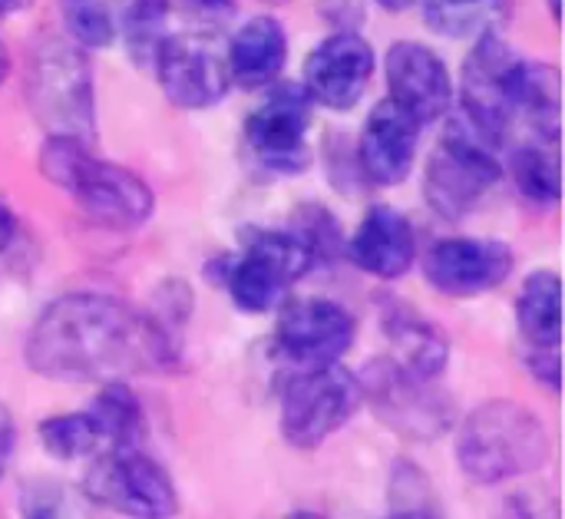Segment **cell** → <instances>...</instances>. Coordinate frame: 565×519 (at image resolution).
I'll use <instances>...</instances> for the list:
<instances>
[{
    "label": "cell",
    "instance_id": "cell-1",
    "mask_svg": "<svg viewBox=\"0 0 565 519\" xmlns=\"http://www.w3.org/2000/svg\"><path fill=\"white\" fill-rule=\"evenodd\" d=\"M172 361L169 325L106 295H66L26 335V364L50 381L109 384L126 374L169 371Z\"/></svg>",
    "mask_w": 565,
    "mask_h": 519
},
{
    "label": "cell",
    "instance_id": "cell-2",
    "mask_svg": "<svg viewBox=\"0 0 565 519\" xmlns=\"http://www.w3.org/2000/svg\"><path fill=\"white\" fill-rule=\"evenodd\" d=\"M40 172L76 205L109 229H139L152 215V189L129 169L103 162L89 152L86 139L50 136L40 152Z\"/></svg>",
    "mask_w": 565,
    "mask_h": 519
},
{
    "label": "cell",
    "instance_id": "cell-3",
    "mask_svg": "<svg viewBox=\"0 0 565 519\" xmlns=\"http://www.w3.org/2000/svg\"><path fill=\"white\" fill-rule=\"evenodd\" d=\"M550 457L543 421L516 401L477 407L457 434V460L477 484H503L533 474Z\"/></svg>",
    "mask_w": 565,
    "mask_h": 519
},
{
    "label": "cell",
    "instance_id": "cell-4",
    "mask_svg": "<svg viewBox=\"0 0 565 519\" xmlns=\"http://www.w3.org/2000/svg\"><path fill=\"white\" fill-rule=\"evenodd\" d=\"M26 99L33 116L50 136H93V73L79 43L63 36H43L30 50Z\"/></svg>",
    "mask_w": 565,
    "mask_h": 519
},
{
    "label": "cell",
    "instance_id": "cell-5",
    "mask_svg": "<svg viewBox=\"0 0 565 519\" xmlns=\"http://www.w3.org/2000/svg\"><path fill=\"white\" fill-rule=\"evenodd\" d=\"M497 146L487 133H480L463 113L450 119L437 152L427 162L424 192L437 215L457 222L463 219L500 179Z\"/></svg>",
    "mask_w": 565,
    "mask_h": 519
},
{
    "label": "cell",
    "instance_id": "cell-6",
    "mask_svg": "<svg viewBox=\"0 0 565 519\" xmlns=\"http://www.w3.org/2000/svg\"><path fill=\"white\" fill-rule=\"evenodd\" d=\"M315 262V248L295 229H248L245 252L235 262H225V285L242 311L262 315L271 311Z\"/></svg>",
    "mask_w": 565,
    "mask_h": 519
},
{
    "label": "cell",
    "instance_id": "cell-7",
    "mask_svg": "<svg viewBox=\"0 0 565 519\" xmlns=\"http://www.w3.org/2000/svg\"><path fill=\"white\" fill-rule=\"evenodd\" d=\"M364 401L361 381L341 364L301 368L281 391V434L298 451L321 447Z\"/></svg>",
    "mask_w": 565,
    "mask_h": 519
},
{
    "label": "cell",
    "instance_id": "cell-8",
    "mask_svg": "<svg viewBox=\"0 0 565 519\" xmlns=\"http://www.w3.org/2000/svg\"><path fill=\"white\" fill-rule=\"evenodd\" d=\"M83 490L103 510H113L129 519H172L179 513V494L169 474L132 447H113L93 457Z\"/></svg>",
    "mask_w": 565,
    "mask_h": 519
},
{
    "label": "cell",
    "instance_id": "cell-9",
    "mask_svg": "<svg viewBox=\"0 0 565 519\" xmlns=\"http://www.w3.org/2000/svg\"><path fill=\"white\" fill-rule=\"evenodd\" d=\"M523 56L497 33H480L460 73L463 116L493 142L507 136L516 119V83Z\"/></svg>",
    "mask_w": 565,
    "mask_h": 519
},
{
    "label": "cell",
    "instance_id": "cell-10",
    "mask_svg": "<svg viewBox=\"0 0 565 519\" xmlns=\"http://www.w3.org/2000/svg\"><path fill=\"white\" fill-rule=\"evenodd\" d=\"M152 66L159 73V86L169 96V103L182 109L215 106L232 83L228 50L209 30L166 33V40L152 56Z\"/></svg>",
    "mask_w": 565,
    "mask_h": 519
},
{
    "label": "cell",
    "instance_id": "cell-11",
    "mask_svg": "<svg viewBox=\"0 0 565 519\" xmlns=\"http://www.w3.org/2000/svg\"><path fill=\"white\" fill-rule=\"evenodd\" d=\"M311 96L305 86H278L245 123L248 149L271 172H301L308 166Z\"/></svg>",
    "mask_w": 565,
    "mask_h": 519
},
{
    "label": "cell",
    "instance_id": "cell-12",
    "mask_svg": "<svg viewBox=\"0 0 565 519\" xmlns=\"http://www.w3.org/2000/svg\"><path fill=\"white\" fill-rule=\"evenodd\" d=\"M278 351L298 368L338 364L354 345V318L324 298H305L281 311L278 318Z\"/></svg>",
    "mask_w": 565,
    "mask_h": 519
},
{
    "label": "cell",
    "instance_id": "cell-13",
    "mask_svg": "<svg viewBox=\"0 0 565 519\" xmlns=\"http://www.w3.org/2000/svg\"><path fill=\"white\" fill-rule=\"evenodd\" d=\"M427 282L450 298H473L500 288L513 272V248L490 239H444L424 258Z\"/></svg>",
    "mask_w": 565,
    "mask_h": 519
},
{
    "label": "cell",
    "instance_id": "cell-14",
    "mask_svg": "<svg viewBox=\"0 0 565 519\" xmlns=\"http://www.w3.org/2000/svg\"><path fill=\"white\" fill-rule=\"evenodd\" d=\"M387 89L391 103H397L420 126L444 119L454 103L447 63L417 40H397L387 50Z\"/></svg>",
    "mask_w": 565,
    "mask_h": 519
},
{
    "label": "cell",
    "instance_id": "cell-15",
    "mask_svg": "<svg viewBox=\"0 0 565 519\" xmlns=\"http://www.w3.org/2000/svg\"><path fill=\"white\" fill-rule=\"evenodd\" d=\"M374 76V50L354 30L321 40L305 63V93L328 109H351Z\"/></svg>",
    "mask_w": 565,
    "mask_h": 519
},
{
    "label": "cell",
    "instance_id": "cell-16",
    "mask_svg": "<svg viewBox=\"0 0 565 519\" xmlns=\"http://www.w3.org/2000/svg\"><path fill=\"white\" fill-rule=\"evenodd\" d=\"M417 142H420V123L411 119L397 103L384 99L371 109L364 123L358 142V162L371 182L397 186L411 176Z\"/></svg>",
    "mask_w": 565,
    "mask_h": 519
},
{
    "label": "cell",
    "instance_id": "cell-17",
    "mask_svg": "<svg viewBox=\"0 0 565 519\" xmlns=\"http://www.w3.org/2000/svg\"><path fill=\"white\" fill-rule=\"evenodd\" d=\"M364 398L377 401V411L404 434H440L447 424V404L437 401L434 381H414L391 361H381L361 381Z\"/></svg>",
    "mask_w": 565,
    "mask_h": 519
},
{
    "label": "cell",
    "instance_id": "cell-18",
    "mask_svg": "<svg viewBox=\"0 0 565 519\" xmlns=\"http://www.w3.org/2000/svg\"><path fill=\"white\" fill-rule=\"evenodd\" d=\"M348 255L361 272L374 278H401L414 265V255H417L414 229L397 209L374 205L361 219L348 245Z\"/></svg>",
    "mask_w": 565,
    "mask_h": 519
},
{
    "label": "cell",
    "instance_id": "cell-19",
    "mask_svg": "<svg viewBox=\"0 0 565 519\" xmlns=\"http://www.w3.org/2000/svg\"><path fill=\"white\" fill-rule=\"evenodd\" d=\"M228 50V73L245 89H262L278 80L288 60V36L275 17H255L232 36Z\"/></svg>",
    "mask_w": 565,
    "mask_h": 519
},
{
    "label": "cell",
    "instance_id": "cell-20",
    "mask_svg": "<svg viewBox=\"0 0 565 519\" xmlns=\"http://www.w3.org/2000/svg\"><path fill=\"white\" fill-rule=\"evenodd\" d=\"M391 338V364L414 381H437L447 368V338L414 308H397L384 321Z\"/></svg>",
    "mask_w": 565,
    "mask_h": 519
},
{
    "label": "cell",
    "instance_id": "cell-21",
    "mask_svg": "<svg viewBox=\"0 0 565 519\" xmlns=\"http://www.w3.org/2000/svg\"><path fill=\"white\" fill-rule=\"evenodd\" d=\"M516 318L526 345L533 351H559L563 338V301H559V275L556 272H536L526 278Z\"/></svg>",
    "mask_w": 565,
    "mask_h": 519
},
{
    "label": "cell",
    "instance_id": "cell-22",
    "mask_svg": "<svg viewBox=\"0 0 565 519\" xmlns=\"http://www.w3.org/2000/svg\"><path fill=\"white\" fill-rule=\"evenodd\" d=\"M559 70L550 63H526L520 66V83H516V116L523 113L530 126L536 129L540 139L559 142Z\"/></svg>",
    "mask_w": 565,
    "mask_h": 519
},
{
    "label": "cell",
    "instance_id": "cell-23",
    "mask_svg": "<svg viewBox=\"0 0 565 519\" xmlns=\"http://www.w3.org/2000/svg\"><path fill=\"white\" fill-rule=\"evenodd\" d=\"M417 3L424 10L427 27L454 40L490 33L507 10V0H417Z\"/></svg>",
    "mask_w": 565,
    "mask_h": 519
},
{
    "label": "cell",
    "instance_id": "cell-24",
    "mask_svg": "<svg viewBox=\"0 0 565 519\" xmlns=\"http://www.w3.org/2000/svg\"><path fill=\"white\" fill-rule=\"evenodd\" d=\"M40 441L50 457L56 460H76V457H96L106 451V437L93 411L76 414H56L40 424Z\"/></svg>",
    "mask_w": 565,
    "mask_h": 519
},
{
    "label": "cell",
    "instance_id": "cell-25",
    "mask_svg": "<svg viewBox=\"0 0 565 519\" xmlns=\"http://www.w3.org/2000/svg\"><path fill=\"white\" fill-rule=\"evenodd\" d=\"M510 172L530 202H540V205L559 202V152L553 139L520 146L510 159Z\"/></svg>",
    "mask_w": 565,
    "mask_h": 519
},
{
    "label": "cell",
    "instance_id": "cell-26",
    "mask_svg": "<svg viewBox=\"0 0 565 519\" xmlns=\"http://www.w3.org/2000/svg\"><path fill=\"white\" fill-rule=\"evenodd\" d=\"M89 411H93V417L103 427L106 451L139 444V437H142V407H139L136 394L122 381H109L96 394V401L89 404Z\"/></svg>",
    "mask_w": 565,
    "mask_h": 519
},
{
    "label": "cell",
    "instance_id": "cell-27",
    "mask_svg": "<svg viewBox=\"0 0 565 519\" xmlns=\"http://www.w3.org/2000/svg\"><path fill=\"white\" fill-rule=\"evenodd\" d=\"M166 13L169 0H136L126 13V46L139 66H149L166 40Z\"/></svg>",
    "mask_w": 565,
    "mask_h": 519
},
{
    "label": "cell",
    "instance_id": "cell-28",
    "mask_svg": "<svg viewBox=\"0 0 565 519\" xmlns=\"http://www.w3.org/2000/svg\"><path fill=\"white\" fill-rule=\"evenodd\" d=\"M66 27L73 43H79L83 50H103L116 36L113 13L103 0H66Z\"/></svg>",
    "mask_w": 565,
    "mask_h": 519
},
{
    "label": "cell",
    "instance_id": "cell-29",
    "mask_svg": "<svg viewBox=\"0 0 565 519\" xmlns=\"http://www.w3.org/2000/svg\"><path fill=\"white\" fill-rule=\"evenodd\" d=\"M13 444H17V427H13V414L0 404V477L13 457Z\"/></svg>",
    "mask_w": 565,
    "mask_h": 519
},
{
    "label": "cell",
    "instance_id": "cell-30",
    "mask_svg": "<svg viewBox=\"0 0 565 519\" xmlns=\"http://www.w3.org/2000/svg\"><path fill=\"white\" fill-rule=\"evenodd\" d=\"M17 239V215L0 202V252H7Z\"/></svg>",
    "mask_w": 565,
    "mask_h": 519
},
{
    "label": "cell",
    "instance_id": "cell-31",
    "mask_svg": "<svg viewBox=\"0 0 565 519\" xmlns=\"http://www.w3.org/2000/svg\"><path fill=\"white\" fill-rule=\"evenodd\" d=\"M189 3L199 7L202 13H225V10H232L235 0H189Z\"/></svg>",
    "mask_w": 565,
    "mask_h": 519
},
{
    "label": "cell",
    "instance_id": "cell-32",
    "mask_svg": "<svg viewBox=\"0 0 565 519\" xmlns=\"http://www.w3.org/2000/svg\"><path fill=\"white\" fill-rule=\"evenodd\" d=\"M391 519H440L437 513H430V510H417V507H411V510H397Z\"/></svg>",
    "mask_w": 565,
    "mask_h": 519
},
{
    "label": "cell",
    "instance_id": "cell-33",
    "mask_svg": "<svg viewBox=\"0 0 565 519\" xmlns=\"http://www.w3.org/2000/svg\"><path fill=\"white\" fill-rule=\"evenodd\" d=\"M381 7H387V10H404V7H411L414 0H377Z\"/></svg>",
    "mask_w": 565,
    "mask_h": 519
},
{
    "label": "cell",
    "instance_id": "cell-34",
    "mask_svg": "<svg viewBox=\"0 0 565 519\" xmlns=\"http://www.w3.org/2000/svg\"><path fill=\"white\" fill-rule=\"evenodd\" d=\"M20 3H23V0H0V17H3V13H13V10H20Z\"/></svg>",
    "mask_w": 565,
    "mask_h": 519
},
{
    "label": "cell",
    "instance_id": "cell-35",
    "mask_svg": "<svg viewBox=\"0 0 565 519\" xmlns=\"http://www.w3.org/2000/svg\"><path fill=\"white\" fill-rule=\"evenodd\" d=\"M7 66H10V60H7V50H3V43H0V83H3V76H7Z\"/></svg>",
    "mask_w": 565,
    "mask_h": 519
},
{
    "label": "cell",
    "instance_id": "cell-36",
    "mask_svg": "<svg viewBox=\"0 0 565 519\" xmlns=\"http://www.w3.org/2000/svg\"><path fill=\"white\" fill-rule=\"evenodd\" d=\"M550 10H553V20H559V17H563V10H559V0H550Z\"/></svg>",
    "mask_w": 565,
    "mask_h": 519
},
{
    "label": "cell",
    "instance_id": "cell-37",
    "mask_svg": "<svg viewBox=\"0 0 565 519\" xmlns=\"http://www.w3.org/2000/svg\"><path fill=\"white\" fill-rule=\"evenodd\" d=\"M285 519H324V517H318V513H291V517H285Z\"/></svg>",
    "mask_w": 565,
    "mask_h": 519
},
{
    "label": "cell",
    "instance_id": "cell-38",
    "mask_svg": "<svg viewBox=\"0 0 565 519\" xmlns=\"http://www.w3.org/2000/svg\"><path fill=\"white\" fill-rule=\"evenodd\" d=\"M30 519H56V517H53L50 510H36V513H33V517H30Z\"/></svg>",
    "mask_w": 565,
    "mask_h": 519
},
{
    "label": "cell",
    "instance_id": "cell-39",
    "mask_svg": "<svg viewBox=\"0 0 565 519\" xmlns=\"http://www.w3.org/2000/svg\"><path fill=\"white\" fill-rule=\"evenodd\" d=\"M268 3H285V0H268Z\"/></svg>",
    "mask_w": 565,
    "mask_h": 519
}]
</instances>
